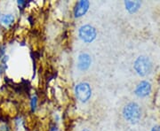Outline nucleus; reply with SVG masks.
I'll return each mask as SVG.
<instances>
[{"instance_id": "1", "label": "nucleus", "mask_w": 160, "mask_h": 131, "mask_svg": "<svg viewBox=\"0 0 160 131\" xmlns=\"http://www.w3.org/2000/svg\"><path fill=\"white\" fill-rule=\"evenodd\" d=\"M123 117L130 124H137L142 119V109L137 103L130 102L123 108Z\"/></svg>"}, {"instance_id": "2", "label": "nucleus", "mask_w": 160, "mask_h": 131, "mask_svg": "<svg viewBox=\"0 0 160 131\" xmlns=\"http://www.w3.org/2000/svg\"><path fill=\"white\" fill-rule=\"evenodd\" d=\"M153 68V64L150 58L147 56H140L138 57L133 63V69L136 74L140 76H147L149 75Z\"/></svg>"}, {"instance_id": "3", "label": "nucleus", "mask_w": 160, "mask_h": 131, "mask_svg": "<svg viewBox=\"0 0 160 131\" xmlns=\"http://www.w3.org/2000/svg\"><path fill=\"white\" fill-rule=\"evenodd\" d=\"M78 36L84 43L90 44L95 40L97 36V30L93 26L89 24L83 25L78 29Z\"/></svg>"}, {"instance_id": "4", "label": "nucleus", "mask_w": 160, "mask_h": 131, "mask_svg": "<svg viewBox=\"0 0 160 131\" xmlns=\"http://www.w3.org/2000/svg\"><path fill=\"white\" fill-rule=\"evenodd\" d=\"M75 95L80 102H87L92 96L91 86L87 82H79L75 87Z\"/></svg>"}, {"instance_id": "5", "label": "nucleus", "mask_w": 160, "mask_h": 131, "mask_svg": "<svg viewBox=\"0 0 160 131\" xmlns=\"http://www.w3.org/2000/svg\"><path fill=\"white\" fill-rule=\"evenodd\" d=\"M152 86L148 81H142L136 86L134 93L139 97H146L151 93Z\"/></svg>"}, {"instance_id": "6", "label": "nucleus", "mask_w": 160, "mask_h": 131, "mask_svg": "<svg viewBox=\"0 0 160 131\" xmlns=\"http://www.w3.org/2000/svg\"><path fill=\"white\" fill-rule=\"evenodd\" d=\"M90 6V2L86 0H82L76 4L74 8V15L76 18H79L85 15Z\"/></svg>"}, {"instance_id": "7", "label": "nucleus", "mask_w": 160, "mask_h": 131, "mask_svg": "<svg viewBox=\"0 0 160 131\" xmlns=\"http://www.w3.org/2000/svg\"><path fill=\"white\" fill-rule=\"evenodd\" d=\"M92 63L91 56L87 53H81L78 58V68L80 71H86Z\"/></svg>"}, {"instance_id": "8", "label": "nucleus", "mask_w": 160, "mask_h": 131, "mask_svg": "<svg viewBox=\"0 0 160 131\" xmlns=\"http://www.w3.org/2000/svg\"><path fill=\"white\" fill-rule=\"evenodd\" d=\"M141 6H142V3L140 1H126L125 2L126 9L130 13L136 12L140 9Z\"/></svg>"}, {"instance_id": "9", "label": "nucleus", "mask_w": 160, "mask_h": 131, "mask_svg": "<svg viewBox=\"0 0 160 131\" xmlns=\"http://www.w3.org/2000/svg\"><path fill=\"white\" fill-rule=\"evenodd\" d=\"M14 21V16L11 13H7L2 15V17L0 18V22L2 25H4L5 27H9Z\"/></svg>"}, {"instance_id": "10", "label": "nucleus", "mask_w": 160, "mask_h": 131, "mask_svg": "<svg viewBox=\"0 0 160 131\" xmlns=\"http://www.w3.org/2000/svg\"><path fill=\"white\" fill-rule=\"evenodd\" d=\"M37 105H38V97L34 96L31 98V101H30V106H31V109L32 111H35L36 108H37Z\"/></svg>"}, {"instance_id": "11", "label": "nucleus", "mask_w": 160, "mask_h": 131, "mask_svg": "<svg viewBox=\"0 0 160 131\" xmlns=\"http://www.w3.org/2000/svg\"><path fill=\"white\" fill-rule=\"evenodd\" d=\"M26 2L25 1H18V6H19V7L20 8H22V7H24V6H26Z\"/></svg>"}, {"instance_id": "12", "label": "nucleus", "mask_w": 160, "mask_h": 131, "mask_svg": "<svg viewBox=\"0 0 160 131\" xmlns=\"http://www.w3.org/2000/svg\"><path fill=\"white\" fill-rule=\"evenodd\" d=\"M150 131H160V126L159 125L154 126V127L151 129V130Z\"/></svg>"}, {"instance_id": "13", "label": "nucleus", "mask_w": 160, "mask_h": 131, "mask_svg": "<svg viewBox=\"0 0 160 131\" xmlns=\"http://www.w3.org/2000/svg\"><path fill=\"white\" fill-rule=\"evenodd\" d=\"M81 131H90V130H88V129H82Z\"/></svg>"}]
</instances>
